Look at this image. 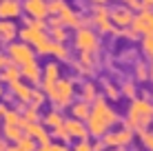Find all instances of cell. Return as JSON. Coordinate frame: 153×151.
Here are the masks:
<instances>
[{
  "label": "cell",
  "mask_w": 153,
  "mask_h": 151,
  "mask_svg": "<svg viewBox=\"0 0 153 151\" xmlns=\"http://www.w3.org/2000/svg\"><path fill=\"white\" fill-rule=\"evenodd\" d=\"M87 129H89V136H96V138H102L107 131H111V127L120 122V116L115 109L109 107L107 98L98 96L96 100L91 102V113H89L87 120Z\"/></svg>",
  "instance_id": "cell-1"
},
{
  "label": "cell",
  "mask_w": 153,
  "mask_h": 151,
  "mask_svg": "<svg viewBox=\"0 0 153 151\" xmlns=\"http://www.w3.org/2000/svg\"><path fill=\"white\" fill-rule=\"evenodd\" d=\"M153 122V105L144 98H133L129 105V113H126V127L133 133H142L151 127Z\"/></svg>",
  "instance_id": "cell-2"
},
{
  "label": "cell",
  "mask_w": 153,
  "mask_h": 151,
  "mask_svg": "<svg viewBox=\"0 0 153 151\" xmlns=\"http://www.w3.org/2000/svg\"><path fill=\"white\" fill-rule=\"evenodd\" d=\"M73 80L69 78H58L56 80V87H53V93L49 96V100L56 105V109H62V107H69L71 100H73Z\"/></svg>",
  "instance_id": "cell-3"
},
{
  "label": "cell",
  "mask_w": 153,
  "mask_h": 151,
  "mask_svg": "<svg viewBox=\"0 0 153 151\" xmlns=\"http://www.w3.org/2000/svg\"><path fill=\"white\" fill-rule=\"evenodd\" d=\"M133 136L135 133L124 124V127L115 129V131H107L102 136V142L107 144V147H111V149H124V147H129V144L133 142Z\"/></svg>",
  "instance_id": "cell-4"
},
{
  "label": "cell",
  "mask_w": 153,
  "mask_h": 151,
  "mask_svg": "<svg viewBox=\"0 0 153 151\" xmlns=\"http://www.w3.org/2000/svg\"><path fill=\"white\" fill-rule=\"evenodd\" d=\"M76 47L80 54H96L98 51V36L93 29L89 27H78V33H76Z\"/></svg>",
  "instance_id": "cell-5"
},
{
  "label": "cell",
  "mask_w": 153,
  "mask_h": 151,
  "mask_svg": "<svg viewBox=\"0 0 153 151\" xmlns=\"http://www.w3.org/2000/svg\"><path fill=\"white\" fill-rule=\"evenodd\" d=\"M91 22L96 25V29L100 33H111L115 25L111 22V18H109V9L104 7V4H96V9H93V16H91Z\"/></svg>",
  "instance_id": "cell-6"
},
{
  "label": "cell",
  "mask_w": 153,
  "mask_h": 151,
  "mask_svg": "<svg viewBox=\"0 0 153 151\" xmlns=\"http://www.w3.org/2000/svg\"><path fill=\"white\" fill-rule=\"evenodd\" d=\"M9 58H11L13 65H25V62L33 60V49L27 42H11L9 45Z\"/></svg>",
  "instance_id": "cell-7"
},
{
  "label": "cell",
  "mask_w": 153,
  "mask_h": 151,
  "mask_svg": "<svg viewBox=\"0 0 153 151\" xmlns=\"http://www.w3.org/2000/svg\"><path fill=\"white\" fill-rule=\"evenodd\" d=\"M22 9L29 13V18H38V20L49 18V11H47V0H25Z\"/></svg>",
  "instance_id": "cell-8"
},
{
  "label": "cell",
  "mask_w": 153,
  "mask_h": 151,
  "mask_svg": "<svg viewBox=\"0 0 153 151\" xmlns=\"http://www.w3.org/2000/svg\"><path fill=\"white\" fill-rule=\"evenodd\" d=\"M65 129H67V133H69L71 138H76V140H87L89 138L87 124H84L82 120H78V118H69V120H65Z\"/></svg>",
  "instance_id": "cell-9"
},
{
  "label": "cell",
  "mask_w": 153,
  "mask_h": 151,
  "mask_svg": "<svg viewBox=\"0 0 153 151\" xmlns=\"http://www.w3.org/2000/svg\"><path fill=\"white\" fill-rule=\"evenodd\" d=\"M20 78L29 80L31 85H38L40 78H42V69H40V65H38L36 60H29V62H25V65H20Z\"/></svg>",
  "instance_id": "cell-10"
},
{
  "label": "cell",
  "mask_w": 153,
  "mask_h": 151,
  "mask_svg": "<svg viewBox=\"0 0 153 151\" xmlns=\"http://www.w3.org/2000/svg\"><path fill=\"white\" fill-rule=\"evenodd\" d=\"M109 18L118 27H129L131 20H133V13L129 7H115V9H109Z\"/></svg>",
  "instance_id": "cell-11"
},
{
  "label": "cell",
  "mask_w": 153,
  "mask_h": 151,
  "mask_svg": "<svg viewBox=\"0 0 153 151\" xmlns=\"http://www.w3.org/2000/svg\"><path fill=\"white\" fill-rule=\"evenodd\" d=\"M22 13V4L18 0H0V18L2 20H13Z\"/></svg>",
  "instance_id": "cell-12"
},
{
  "label": "cell",
  "mask_w": 153,
  "mask_h": 151,
  "mask_svg": "<svg viewBox=\"0 0 153 151\" xmlns=\"http://www.w3.org/2000/svg\"><path fill=\"white\" fill-rule=\"evenodd\" d=\"M9 87H11V93L16 98H18L20 102H25V105H29V100H31V87L27 85V82H20V80H16V82H9Z\"/></svg>",
  "instance_id": "cell-13"
},
{
  "label": "cell",
  "mask_w": 153,
  "mask_h": 151,
  "mask_svg": "<svg viewBox=\"0 0 153 151\" xmlns=\"http://www.w3.org/2000/svg\"><path fill=\"white\" fill-rule=\"evenodd\" d=\"M58 18H60L62 27H73V29L82 27V20H80V16H78L76 11H71V7H69V4H67V7L62 9L60 13H58Z\"/></svg>",
  "instance_id": "cell-14"
},
{
  "label": "cell",
  "mask_w": 153,
  "mask_h": 151,
  "mask_svg": "<svg viewBox=\"0 0 153 151\" xmlns=\"http://www.w3.org/2000/svg\"><path fill=\"white\" fill-rule=\"evenodd\" d=\"M22 136H25V131H22L20 124H2V138L7 140V142H13L16 144Z\"/></svg>",
  "instance_id": "cell-15"
},
{
  "label": "cell",
  "mask_w": 153,
  "mask_h": 151,
  "mask_svg": "<svg viewBox=\"0 0 153 151\" xmlns=\"http://www.w3.org/2000/svg\"><path fill=\"white\" fill-rule=\"evenodd\" d=\"M93 69H96L93 54H80V60H78V71H80L82 76H91Z\"/></svg>",
  "instance_id": "cell-16"
},
{
  "label": "cell",
  "mask_w": 153,
  "mask_h": 151,
  "mask_svg": "<svg viewBox=\"0 0 153 151\" xmlns=\"http://www.w3.org/2000/svg\"><path fill=\"white\" fill-rule=\"evenodd\" d=\"M16 80H20V67L9 60V65L0 71V82H16Z\"/></svg>",
  "instance_id": "cell-17"
},
{
  "label": "cell",
  "mask_w": 153,
  "mask_h": 151,
  "mask_svg": "<svg viewBox=\"0 0 153 151\" xmlns=\"http://www.w3.org/2000/svg\"><path fill=\"white\" fill-rule=\"evenodd\" d=\"M89 113H91V105H89V102L78 100V102H73V105H71V116L78 118V120L84 122V120L89 118Z\"/></svg>",
  "instance_id": "cell-18"
},
{
  "label": "cell",
  "mask_w": 153,
  "mask_h": 151,
  "mask_svg": "<svg viewBox=\"0 0 153 151\" xmlns=\"http://www.w3.org/2000/svg\"><path fill=\"white\" fill-rule=\"evenodd\" d=\"M42 124L49 127V129L60 127V124H65V116L60 113V109H51V111H47V116L42 118Z\"/></svg>",
  "instance_id": "cell-19"
},
{
  "label": "cell",
  "mask_w": 153,
  "mask_h": 151,
  "mask_svg": "<svg viewBox=\"0 0 153 151\" xmlns=\"http://www.w3.org/2000/svg\"><path fill=\"white\" fill-rule=\"evenodd\" d=\"M16 36H18V27H16L11 20H0V38L11 42Z\"/></svg>",
  "instance_id": "cell-20"
},
{
  "label": "cell",
  "mask_w": 153,
  "mask_h": 151,
  "mask_svg": "<svg viewBox=\"0 0 153 151\" xmlns=\"http://www.w3.org/2000/svg\"><path fill=\"white\" fill-rule=\"evenodd\" d=\"M98 96H100V93H98L96 82H84V85H82V89H80V100H84V102H89V105H91Z\"/></svg>",
  "instance_id": "cell-21"
},
{
  "label": "cell",
  "mask_w": 153,
  "mask_h": 151,
  "mask_svg": "<svg viewBox=\"0 0 153 151\" xmlns=\"http://www.w3.org/2000/svg\"><path fill=\"white\" fill-rule=\"evenodd\" d=\"M58 78H60V65L58 62H49V65L42 69V82H56Z\"/></svg>",
  "instance_id": "cell-22"
},
{
  "label": "cell",
  "mask_w": 153,
  "mask_h": 151,
  "mask_svg": "<svg viewBox=\"0 0 153 151\" xmlns=\"http://www.w3.org/2000/svg\"><path fill=\"white\" fill-rule=\"evenodd\" d=\"M49 54L56 56L58 60H67V58H69V51H67L65 42H56V40H51V51H49Z\"/></svg>",
  "instance_id": "cell-23"
},
{
  "label": "cell",
  "mask_w": 153,
  "mask_h": 151,
  "mask_svg": "<svg viewBox=\"0 0 153 151\" xmlns=\"http://www.w3.org/2000/svg\"><path fill=\"white\" fill-rule=\"evenodd\" d=\"M16 147H18L20 151H36V147H38V142H36V140L31 138V136H27V133H25V136L20 138L18 142H16Z\"/></svg>",
  "instance_id": "cell-24"
},
{
  "label": "cell",
  "mask_w": 153,
  "mask_h": 151,
  "mask_svg": "<svg viewBox=\"0 0 153 151\" xmlns=\"http://www.w3.org/2000/svg\"><path fill=\"white\" fill-rule=\"evenodd\" d=\"M51 138H56V140H60V142H65V144H69L71 142V136L67 133V129H65V124H60V127H53L51 129Z\"/></svg>",
  "instance_id": "cell-25"
},
{
  "label": "cell",
  "mask_w": 153,
  "mask_h": 151,
  "mask_svg": "<svg viewBox=\"0 0 153 151\" xmlns=\"http://www.w3.org/2000/svg\"><path fill=\"white\" fill-rule=\"evenodd\" d=\"M51 33V40H56V42H67V29L62 27V25H56V27H47Z\"/></svg>",
  "instance_id": "cell-26"
},
{
  "label": "cell",
  "mask_w": 153,
  "mask_h": 151,
  "mask_svg": "<svg viewBox=\"0 0 153 151\" xmlns=\"http://www.w3.org/2000/svg\"><path fill=\"white\" fill-rule=\"evenodd\" d=\"M22 120H25V122H38V120H40L38 109L31 107V105H27V107L22 109Z\"/></svg>",
  "instance_id": "cell-27"
},
{
  "label": "cell",
  "mask_w": 153,
  "mask_h": 151,
  "mask_svg": "<svg viewBox=\"0 0 153 151\" xmlns=\"http://www.w3.org/2000/svg\"><path fill=\"white\" fill-rule=\"evenodd\" d=\"M20 120H22V116L16 109H7V113L2 116V124H20Z\"/></svg>",
  "instance_id": "cell-28"
},
{
  "label": "cell",
  "mask_w": 153,
  "mask_h": 151,
  "mask_svg": "<svg viewBox=\"0 0 153 151\" xmlns=\"http://www.w3.org/2000/svg\"><path fill=\"white\" fill-rule=\"evenodd\" d=\"M65 7H67V2H62V0H51V2H47V11H49V16H58Z\"/></svg>",
  "instance_id": "cell-29"
},
{
  "label": "cell",
  "mask_w": 153,
  "mask_h": 151,
  "mask_svg": "<svg viewBox=\"0 0 153 151\" xmlns=\"http://www.w3.org/2000/svg\"><path fill=\"white\" fill-rule=\"evenodd\" d=\"M45 98H47V96H45L42 91H36V89H33V91H31V100H29V105H31V107H36V109H40L42 105H45Z\"/></svg>",
  "instance_id": "cell-30"
},
{
  "label": "cell",
  "mask_w": 153,
  "mask_h": 151,
  "mask_svg": "<svg viewBox=\"0 0 153 151\" xmlns=\"http://www.w3.org/2000/svg\"><path fill=\"white\" fill-rule=\"evenodd\" d=\"M104 96H107L109 100H118L120 91H118V87H115L113 82H104Z\"/></svg>",
  "instance_id": "cell-31"
},
{
  "label": "cell",
  "mask_w": 153,
  "mask_h": 151,
  "mask_svg": "<svg viewBox=\"0 0 153 151\" xmlns=\"http://www.w3.org/2000/svg\"><path fill=\"white\" fill-rule=\"evenodd\" d=\"M138 136H140V140H142V144H144L149 151H153V129H146V131L138 133Z\"/></svg>",
  "instance_id": "cell-32"
},
{
  "label": "cell",
  "mask_w": 153,
  "mask_h": 151,
  "mask_svg": "<svg viewBox=\"0 0 153 151\" xmlns=\"http://www.w3.org/2000/svg\"><path fill=\"white\" fill-rule=\"evenodd\" d=\"M142 51L153 60V36H144V40H142Z\"/></svg>",
  "instance_id": "cell-33"
},
{
  "label": "cell",
  "mask_w": 153,
  "mask_h": 151,
  "mask_svg": "<svg viewBox=\"0 0 153 151\" xmlns=\"http://www.w3.org/2000/svg\"><path fill=\"white\" fill-rule=\"evenodd\" d=\"M135 78H138L140 82L149 80V67L146 65H135Z\"/></svg>",
  "instance_id": "cell-34"
},
{
  "label": "cell",
  "mask_w": 153,
  "mask_h": 151,
  "mask_svg": "<svg viewBox=\"0 0 153 151\" xmlns=\"http://www.w3.org/2000/svg\"><path fill=\"white\" fill-rule=\"evenodd\" d=\"M120 93L133 100V98H135V85H133V82H124V85H122V91H120Z\"/></svg>",
  "instance_id": "cell-35"
},
{
  "label": "cell",
  "mask_w": 153,
  "mask_h": 151,
  "mask_svg": "<svg viewBox=\"0 0 153 151\" xmlns=\"http://www.w3.org/2000/svg\"><path fill=\"white\" fill-rule=\"evenodd\" d=\"M71 151H93V149H91V142H89V140H80Z\"/></svg>",
  "instance_id": "cell-36"
},
{
  "label": "cell",
  "mask_w": 153,
  "mask_h": 151,
  "mask_svg": "<svg viewBox=\"0 0 153 151\" xmlns=\"http://www.w3.org/2000/svg\"><path fill=\"white\" fill-rule=\"evenodd\" d=\"M91 149H93V151H104V149H107V144H104V142H102V140H100V138H98V140H96V142H93V144H91Z\"/></svg>",
  "instance_id": "cell-37"
},
{
  "label": "cell",
  "mask_w": 153,
  "mask_h": 151,
  "mask_svg": "<svg viewBox=\"0 0 153 151\" xmlns=\"http://www.w3.org/2000/svg\"><path fill=\"white\" fill-rule=\"evenodd\" d=\"M126 7H129V9H138V11H140V9H142V2H140V0H129V2H126Z\"/></svg>",
  "instance_id": "cell-38"
},
{
  "label": "cell",
  "mask_w": 153,
  "mask_h": 151,
  "mask_svg": "<svg viewBox=\"0 0 153 151\" xmlns=\"http://www.w3.org/2000/svg\"><path fill=\"white\" fill-rule=\"evenodd\" d=\"M51 151H71V149L62 142V144H51Z\"/></svg>",
  "instance_id": "cell-39"
},
{
  "label": "cell",
  "mask_w": 153,
  "mask_h": 151,
  "mask_svg": "<svg viewBox=\"0 0 153 151\" xmlns=\"http://www.w3.org/2000/svg\"><path fill=\"white\" fill-rule=\"evenodd\" d=\"M7 65H9V58H7V56H0V71H2Z\"/></svg>",
  "instance_id": "cell-40"
},
{
  "label": "cell",
  "mask_w": 153,
  "mask_h": 151,
  "mask_svg": "<svg viewBox=\"0 0 153 151\" xmlns=\"http://www.w3.org/2000/svg\"><path fill=\"white\" fill-rule=\"evenodd\" d=\"M36 151H51V144H38Z\"/></svg>",
  "instance_id": "cell-41"
},
{
  "label": "cell",
  "mask_w": 153,
  "mask_h": 151,
  "mask_svg": "<svg viewBox=\"0 0 153 151\" xmlns=\"http://www.w3.org/2000/svg\"><path fill=\"white\" fill-rule=\"evenodd\" d=\"M7 109H9L7 105H0V118H2V116H4V113H7Z\"/></svg>",
  "instance_id": "cell-42"
},
{
  "label": "cell",
  "mask_w": 153,
  "mask_h": 151,
  "mask_svg": "<svg viewBox=\"0 0 153 151\" xmlns=\"http://www.w3.org/2000/svg\"><path fill=\"white\" fill-rule=\"evenodd\" d=\"M91 2H96V4H107L109 0H91Z\"/></svg>",
  "instance_id": "cell-43"
},
{
  "label": "cell",
  "mask_w": 153,
  "mask_h": 151,
  "mask_svg": "<svg viewBox=\"0 0 153 151\" xmlns=\"http://www.w3.org/2000/svg\"><path fill=\"white\" fill-rule=\"evenodd\" d=\"M149 80H151V82H153V65H151V67H149Z\"/></svg>",
  "instance_id": "cell-44"
},
{
  "label": "cell",
  "mask_w": 153,
  "mask_h": 151,
  "mask_svg": "<svg viewBox=\"0 0 153 151\" xmlns=\"http://www.w3.org/2000/svg\"><path fill=\"white\" fill-rule=\"evenodd\" d=\"M146 36H153V22L149 25V31H146Z\"/></svg>",
  "instance_id": "cell-45"
},
{
  "label": "cell",
  "mask_w": 153,
  "mask_h": 151,
  "mask_svg": "<svg viewBox=\"0 0 153 151\" xmlns=\"http://www.w3.org/2000/svg\"><path fill=\"white\" fill-rule=\"evenodd\" d=\"M0 98H2V85H0Z\"/></svg>",
  "instance_id": "cell-46"
},
{
  "label": "cell",
  "mask_w": 153,
  "mask_h": 151,
  "mask_svg": "<svg viewBox=\"0 0 153 151\" xmlns=\"http://www.w3.org/2000/svg\"><path fill=\"white\" fill-rule=\"evenodd\" d=\"M120 2H124V4H126V2H129V0H120Z\"/></svg>",
  "instance_id": "cell-47"
},
{
  "label": "cell",
  "mask_w": 153,
  "mask_h": 151,
  "mask_svg": "<svg viewBox=\"0 0 153 151\" xmlns=\"http://www.w3.org/2000/svg\"><path fill=\"white\" fill-rule=\"evenodd\" d=\"M111 151H122V149H111Z\"/></svg>",
  "instance_id": "cell-48"
},
{
  "label": "cell",
  "mask_w": 153,
  "mask_h": 151,
  "mask_svg": "<svg viewBox=\"0 0 153 151\" xmlns=\"http://www.w3.org/2000/svg\"><path fill=\"white\" fill-rule=\"evenodd\" d=\"M0 47H2V38H0Z\"/></svg>",
  "instance_id": "cell-49"
},
{
  "label": "cell",
  "mask_w": 153,
  "mask_h": 151,
  "mask_svg": "<svg viewBox=\"0 0 153 151\" xmlns=\"http://www.w3.org/2000/svg\"><path fill=\"white\" fill-rule=\"evenodd\" d=\"M47 2H51V0H47Z\"/></svg>",
  "instance_id": "cell-50"
},
{
  "label": "cell",
  "mask_w": 153,
  "mask_h": 151,
  "mask_svg": "<svg viewBox=\"0 0 153 151\" xmlns=\"http://www.w3.org/2000/svg\"><path fill=\"white\" fill-rule=\"evenodd\" d=\"M151 11H153V7H151Z\"/></svg>",
  "instance_id": "cell-51"
}]
</instances>
